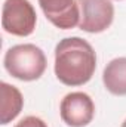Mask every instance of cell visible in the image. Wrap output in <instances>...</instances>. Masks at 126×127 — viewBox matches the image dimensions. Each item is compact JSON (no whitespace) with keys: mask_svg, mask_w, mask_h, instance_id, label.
Here are the masks:
<instances>
[{"mask_svg":"<svg viewBox=\"0 0 126 127\" xmlns=\"http://www.w3.org/2000/svg\"><path fill=\"white\" fill-rule=\"evenodd\" d=\"M94 47L80 37L63 38L55 47V75L65 86H83L95 72Z\"/></svg>","mask_w":126,"mask_h":127,"instance_id":"obj_1","label":"cell"},{"mask_svg":"<svg viewBox=\"0 0 126 127\" xmlns=\"http://www.w3.org/2000/svg\"><path fill=\"white\" fill-rule=\"evenodd\" d=\"M6 71L21 81L39 80L46 71V56L40 47L31 43L12 46L4 53Z\"/></svg>","mask_w":126,"mask_h":127,"instance_id":"obj_2","label":"cell"},{"mask_svg":"<svg viewBox=\"0 0 126 127\" xmlns=\"http://www.w3.org/2000/svg\"><path fill=\"white\" fill-rule=\"evenodd\" d=\"M37 15L28 0H4L1 27L12 35L27 37L36 30Z\"/></svg>","mask_w":126,"mask_h":127,"instance_id":"obj_3","label":"cell"},{"mask_svg":"<svg viewBox=\"0 0 126 127\" xmlns=\"http://www.w3.org/2000/svg\"><path fill=\"white\" fill-rule=\"evenodd\" d=\"M80 10L79 28L86 32L105 31L114 19V6L110 0H77Z\"/></svg>","mask_w":126,"mask_h":127,"instance_id":"obj_4","label":"cell"},{"mask_svg":"<svg viewBox=\"0 0 126 127\" xmlns=\"http://www.w3.org/2000/svg\"><path fill=\"white\" fill-rule=\"evenodd\" d=\"M60 114L67 126L85 127L94 120V100L85 92H71L64 96V99L61 100Z\"/></svg>","mask_w":126,"mask_h":127,"instance_id":"obj_5","label":"cell"},{"mask_svg":"<svg viewBox=\"0 0 126 127\" xmlns=\"http://www.w3.org/2000/svg\"><path fill=\"white\" fill-rule=\"evenodd\" d=\"M45 16L61 30H70L79 25L80 10L77 0H39Z\"/></svg>","mask_w":126,"mask_h":127,"instance_id":"obj_6","label":"cell"},{"mask_svg":"<svg viewBox=\"0 0 126 127\" xmlns=\"http://www.w3.org/2000/svg\"><path fill=\"white\" fill-rule=\"evenodd\" d=\"M0 123L3 126L9 124L12 120H15L24 106V97L22 93L12 84L1 83L0 84Z\"/></svg>","mask_w":126,"mask_h":127,"instance_id":"obj_7","label":"cell"},{"mask_svg":"<svg viewBox=\"0 0 126 127\" xmlns=\"http://www.w3.org/2000/svg\"><path fill=\"white\" fill-rule=\"evenodd\" d=\"M102 81L111 95L126 96V58H116L107 64Z\"/></svg>","mask_w":126,"mask_h":127,"instance_id":"obj_8","label":"cell"},{"mask_svg":"<svg viewBox=\"0 0 126 127\" xmlns=\"http://www.w3.org/2000/svg\"><path fill=\"white\" fill-rule=\"evenodd\" d=\"M15 127H48V124L39 118V117H34V115H28L25 118H22L19 123H16Z\"/></svg>","mask_w":126,"mask_h":127,"instance_id":"obj_9","label":"cell"},{"mask_svg":"<svg viewBox=\"0 0 126 127\" xmlns=\"http://www.w3.org/2000/svg\"><path fill=\"white\" fill-rule=\"evenodd\" d=\"M122 127H126V120L123 121V123H122Z\"/></svg>","mask_w":126,"mask_h":127,"instance_id":"obj_10","label":"cell"}]
</instances>
